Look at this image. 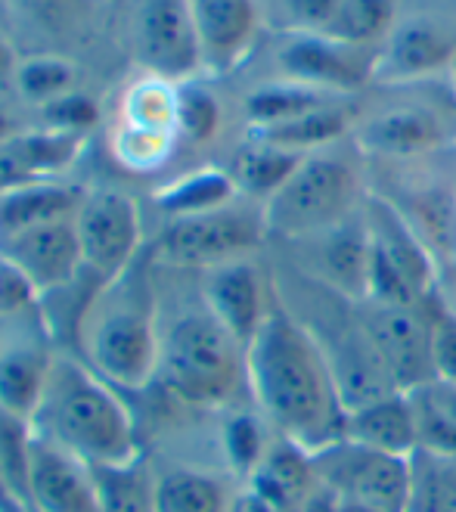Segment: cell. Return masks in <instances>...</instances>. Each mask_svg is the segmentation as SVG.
I'll return each mask as SVG.
<instances>
[{"label":"cell","instance_id":"4dcf8cb0","mask_svg":"<svg viewBox=\"0 0 456 512\" xmlns=\"http://www.w3.org/2000/svg\"><path fill=\"white\" fill-rule=\"evenodd\" d=\"M407 463V512H456V457L416 447Z\"/></svg>","mask_w":456,"mask_h":512},{"label":"cell","instance_id":"52a82bcc","mask_svg":"<svg viewBox=\"0 0 456 512\" xmlns=\"http://www.w3.org/2000/svg\"><path fill=\"white\" fill-rule=\"evenodd\" d=\"M267 239L264 205L236 199L224 208L174 218L152 243V258L177 270H208L227 261L255 258Z\"/></svg>","mask_w":456,"mask_h":512},{"label":"cell","instance_id":"f35d334b","mask_svg":"<svg viewBox=\"0 0 456 512\" xmlns=\"http://www.w3.org/2000/svg\"><path fill=\"white\" fill-rule=\"evenodd\" d=\"M339 0H261L264 22L277 32H323Z\"/></svg>","mask_w":456,"mask_h":512},{"label":"cell","instance_id":"d590c367","mask_svg":"<svg viewBox=\"0 0 456 512\" xmlns=\"http://www.w3.org/2000/svg\"><path fill=\"white\" fill-rule=\"evenodd\" d=\"M224 106L205 84L184 81L177 84V134L193 146H205L221 134Z\"/></svg>","mask_w":456,"mask_h":512},{"label":"cell","instance_id":"9a60e30c","mask_svg":"<svg viewBox=\"0 0 456 512\" xmlns=\"http://www.w3.org/2000/svg\"><path fill=\"white\" fill-rule=\"evenodd\" d=\"M298 252V274L308 277L332 292H339L348 301L367 298V274H370V233L360 212L317 230L311 236H301L289 243Z\"/></svg>","mask_w":456,"mask_h":512},{"label":"cell","instance_id":"30bf717a","mask_svg":"<svg viewBox=\"0 0 456 512\" xmlns=\"http://www.w3.org/2000/svg\"><path fill=\"white\" fill-rule=\"evenodd\" d=\"M314 469L326 491L379 512H407L410 457L382 454L376 447L342 438L317 450Z\"/></svg>","mask_w":456,"mask_h":512},{"label":"cell","instance_id":"cb8c5ba5","mask_svg":"<svg viewBox=\"0 0 456 512\" xmlns=\"http://www.w3.org/2000/svg\"><path fill=\"white\" fill-rule=\"evenodd\" d=\"M354 122H357V97H345V100H329L304 115H295L283 125L246 131V134L280 149H289V153L311 156L317 149L351 140Z\"/></svg>","mask_w":456,"mask_h":512},{"label":"cell","instance_id":"5b68a950","mask_svg":"<svg viewBox=\"0 0 456 512\" xmlns=\"http://www.w3.org/2000/svg\"><path fill=\"white\" fill-rule=\"evenodd\" d=\"M360 149L345 140L304 156L280 193L264 205L267 236L295 243L360 212L370 193Z\"/></svg>","mask_w":456,"mask_h":512},{"label":"cell","instance_id":"277c9868","mask_svg":"<svg viewBox=\"0 0 456 512\" xmlns=\"http://www.w3.org/2000/svg\"><path fill=\"white\" fill-rule=\"evenodd\" d=\"M32 426L84 463H125L143 454L125 401L94 367L66 354L53 360Z\"/></svg>","mask_w":456,"mask_h":512},{"label":"cell","instance_id":"9c48e42d","mask_svg":"<svg viewBox=\"0 0 456 512\" xmlns=\"http://www.w3.org/2000/svg\"><path fill=\"white\" fill-rule=\"evenodd\" d=\"M270 78L298 81L336 97H360L373 87L379 50L332 41L323 32H277Z\"/></svg>","mask_w":456,"mask_h":512},{"label":"cell","instance_id":"ac0fdd59","mask_svg":"<svg viewBox=\"0 0 456 512\" xmlns=\"http://www.w3.org/2000/svg\"><path fill=\"white\" fill-rule=\"evenodd\" d=\"M25 506L32 512H100L90 466L35 426L28 441Z\"/></svg>","mask_w":456,"mask_h":512},{"label":"cell","instance_id":"8992f818","mask_svg":"<svg viewBox=\"0 0 456 512\" xmlns=\"http://www.w3.org/2000/svg\"><path fill=\"white\" fill-rule=\"evenodd\" d=\"M177 401L193 407H224L246 382V348L199 298L162 333L159 373Z\"/></svg>","mask_w":456,"mask_h":512},{"label":"cell","instance_id":"7bdbcfd3","mask_svg":"<svg viewBox=\"0 0 456 512\" xmlns=\"http://www.w3.org/2000/svg\"><path fill=\"white\" fill-rule=\"evenodd\" d=\"M38 301L41 298H38L35 286L28 283L4 255H0V317L38 308Z\"/></svg>","mask_w":456,"mask_h":512},{"label":"cell","instance_id":"7a4b0ae2","mask_svg":"<svg viewBox=\"0 0 456 512\" xmlns=\"http://www.w3.org/2000/svg\"><path fill=\"white\" fill-rule=\"evenodd\" d=\"M152 261H156L152 249H146L131 267L106 280L90 298L75 329L87 364L109 385L131 391L146 388L159 373L162 329Z\"/></svg>","mask_w":456,"mask_h":512},{"label":"cell","instance_id":"4fadbf2b","mask_svg":"<svg viewBox=\"0 0 456 512\" xmlns=\"http://www.w3.org/2000/svg\"><path fill=\"white\" fill-rule=\"evenodd\" d=\"M81 264L97 280H112L131 267L143 249V224L137 202L121 190H90L75 212Z\"/></svg>","mask_w":456,"mask_h":512},{"label":"cell","instance_id":"d6a6232c","mask_svg":"<svg viewBox=\"0 0 456 512\" xmlns=\"http://www.w3.org/2000/svg\"><path fill=\"white\" fill-rule=\"evenodd\" d=\"M230 497L224 481L199 469H171L159 475L156 512H227Z\"/></svg>","mask_w":456,"mask_h":512},{"label":"cell","instance_id":"484cf974","mask_svg":"<svg viewBox=\"0 0 456 512\" xmlns=\"http://www.w3.org/2000/svg\"><path fill=\"white\" fill-rule=\"evenodd\" d=\"M301 159L304 156L289 153V149H280V146L264 143V140L246 134V140L233 149L227 171H230L242 199L267 205L273 196L280 193V187L286 184V180L292 177V171L301 165Z\"/></svg>","mask_w":456,"mask_h":512},{"label":"cell","instance_id":"6da1fadb","mask_svg":"<svg viewBox=\"0 0 456 512\" xmlns=\"http://www.w3.org/2000/svg\"><path fill=\"white\" fill-rule=\"evenodd\" d=\"M246 388L270 429L317 450L345 438L348 410L314 336L273 289V305L246 348Z\"/></svg>","mask_w":456,"mask_h":512},{"label":"cell","instance_id":"74e56055","mask_svg":"<svg viewBox=\"0 0 456 512\" xmlns=\"http://www.w3.org/2000/svg\"><path fill=\"white\" fill-rule=\"evenodd\" d=\"M94 0H10L13 16H22L41 32L50 35H78Z\"/></svg>","mask_w":456,"mask_h":512},{"label":"cell","instance_id":"b9f144b4","mask_svg":"<svg viewBox=\"0 0 456 512\" xmlns=\"http://www.w3.org/2000/svg\"><path fill=\"white\" fill-rule=\"evenodd\" d=\"M432 311V354H435V379L456 382V317L438 301V292L429 301Z\"/></svg>","mask_w":456,"mask_h":512},{"label":"cell","instance_id":"5bb4252c","mask_svg":"<svg viewBox=\"0 0 456 512\" xmlns=\"http://www.w3.org/2000/svg\"><path fill=\"white\" fill-rule=\"evenodd\" d=\"M38 308L0 317V410L32 423L53 367L50 326Z\"/></svg>","mask_w":456,"mask_h":512},{"label":"cell","instance_id":"f5cc1de1","mask_svg":"<svg viewBox=\"0 0 456 512\" xmlns=\"http://www.w3.org/2000/svg\"><path fill=\"white\" fill-rule=\"evenodd\" d=\"M450 75H453V81H456V63H453V72H450Z\"/></svg>","mask_w":456,"mask_h":512},{"label":"cell","instance_id":"e0dca14e","mask_svg":"<svg viewBox=\"0 0 456 512\" xmlns=\"http://www.w3.org/2000/svg\"><path fill=\"white\" fill-rule=\"evenodd\" d=\"M199 298L227 333L242 348H249L273 305V283L255 258H239L202 270Z\"/></svg>","mask_w":456,"mask_h":512},{"label":"cell","instance_id":"1f68e13d","mask_svg":"<svg viewBox=\"0 0 456 512\" xmlns=\"http://www.w3.org/2000/svg\"><path fill=\"white\" fill-rule=\"evenodd\" d=\"M121 125L177 134V84L143 72L121 97Z\"/></svg>","mask_w":456,"mask_h":512},{"label":"cell","instance_id":"7402d4cb","mask_svg":"<svg viewBox=\"0 0 456 512\" xmlns=\"http://www.w3.org/2000/svg\"><path fill=\"white\" fill-rule=\"evenodd\" d=\"M242 485L270 500L273 506H280L283 512H301L304 503L317 494L320 478L314 469L311 450H304L301 444L273 432L261 463L252 469V475Z\"/></svg>","mask_w":456,"mask_h":512},{"label":"cell","instance_id":"e575fe53","mask_svg":"<svg viewBox=\"0 0 456 512\" xmlns=\"http://www.w3.org/2000/svg\"><path fill=\"white\" fill-rule=\"evenodd\" d=\"M10 81L25 103L44 109L47 103L72 94V90L78 87V66L66 56L35 53V56L19 59V66H16Z\"/></svg>","mask_w":456,"mask_h":512},{"label":"cell","instance_id":"ee69618b","mask_svg":"<svg viewBox=\"0 0 456 512\" xmlns=\"http://www.w3.org/2000/svg\"><path fill=\"white\" fill-rule=\"evenodd\" d=\"M227 512H283V509H280V506H273L270 500H264L261 494H255L252 488L242 485V488L230 497Z\"/></svg>","mask_w":456,"mask_h":512},{"label":"cell","instance_id":"2e32d148","mask_svg":"<svg viewBox=\"0 0 456 512\" xmlns=\"http://www.w3.org/2000/svg\"><path fill=\"white\" fill-rule=\"evenodd\" d=\"M456 63V25L438 13H407L379 50L373 84H407L450 75Z\"/></svg>","mask_w":456,"mask_h":512},{"label":"cell","instance_id":"d6986e66","mask_svg":"<svg viewBox=\"0 0 456 512\" xmlns=\"http://www.w3.org/2000/svg\"><path fill=\"white\" fill-rule=\"evenodd\" d=\"M202 72L230 75L255 53L264 22L261 0H190Z\"/></svg>","mask_w":456,"mask_h":512},{"label":"cell","instance_id":"ba28073f","mask_svg":"<svg viewBox=\"0 0 456 512\" xmlns=\"http://www.w3.org/2000/svg\"><path fill=\"white\" fill-rule=\"evenodd\" d=\"M432 159L435 156L416 162H391V180H385L382 187H370V193L398 208L444 270L456 267V168L441 174L429 165Z\"/></svg>","mask_w":456,"mask_h":512},{"label":"cell","instance_id":"ab89813d","mask_svg":"<svg viewBox=\"0 0 456 512\" xmlns=\"http://www.w3.org/2000/svg\"><path fill=\"white\" fill-rule=\"evenodd\" d=\"M410 401H413V413H416L419 447L456 457V423L441 410V404L432 398V391L422 385V388L410 391Z\"/></svg>","mask_w":456,"mask_h":512},{"label":"cell","instance_id":"f1b7e54d","mask_svg":"<svg viewBox=\"0 0 456 512\" xmlns=\"http://www.w3.org/2000/svg\"><path fill=\"white\" fill-rule=\"evenodd\" d=\"M236 199L242 196L227 168H196L152 193V202L168 221L215 212V208H224Z\"/></svg>","mask_w":456,"mask_h":512},{"label":"cell","instance_id":"c3c4849f","mask_svg":"<svg viewBox=\"0 0 456 512\" xmlns=\"http://www.w3.org/2000/svg\"><path fill=\"white\" fill-rule=\"evenodd\" d=\"M16 66H19V59H16V50H13V44L7 41V35L0 32V81L13 78Z\"/></svg>","mask_w":456,"mask_h":512},{"label":"cell","instance_id":"44dd1931","mask_svg":"<svg viewBox=\"0 0 456 512\" xmlns=\"http://www.w3.org/2000/svg\"><path fill=\"white\" fill-rule=\"evenodd\" d=\"M363 221L370 233V252L385 267H391L422 301H429L438 292L441 267L432 252L422 246V239L404 221V215L376 193L363 199Z\"/></svg>","mask_w":456,"mask_h":512},{"label":"cell","instance_id":"7dc6e473","mask_svg":"<svg viewBox=\"0 0 456 512\" xmlns=\"http://www.w3.org/2000/svg\"><path fill=\"white\" fill-rule=\"evenodd\" d=\"M301 512H339V497L320 485V488H317V494H314L308 503H304V509H301Z\"/></svg>","mask_w":456,"mask_h":512},{"label":"cell","instance_id":"d4e9b609","mask_svg":"<svg viewBox=\"0 0 456 512\" xmlns=\"http://www.w3.org/2000/svg\"><path fill=\"white\" fill-rule=\"evenodd\" d=\"M84 190L56 184V180H32L0 190V239L16 236L50 221L75 218Z\"/></svg>","mask_w":456,"mask_h":512},{"label":"cell","instance_id":"f6af8a7d","mask_svg":"<svg viewBox=\"0 0 456 512\" xmlns=\"http://www.w3.org/2000/svg\"><path fill=\"white\" fill-rule=\"evenodd\" d=\"M425 388L432 391V398L441 404V410L456 423V382H438V379H435V382H429Z\"/></svg>","mask_w":456,"mask_h":512},{"label":"cell","instance_id":"603a6c76","mask_svg":"<svg viewBox=\"0 0 456 512\" xmlns=\"http://www.w3.org/2000/svg\"><path fill=\"white\" fill-rule=\"evenodd\" d=\"M345 438L376 447L382 454L410 457L419 447L410 391H391V395H382L370 404L348 410Z\"/></svg>","mask_w":456,"mask_h":512},{"label":"cell","instance_id":"ffe728a7","mask_svg":"<svg viewBox=\"0 0 456 512\" xmlns=\"http://www.w3.org/2000/svg\"><path fill=\"white\" fill-rule=\"evenodd\" d=\"M0 255L35 286L38 298L69 286L84 267L75 218L50 221V224L0 239Z\"/></svg>","mask_w":456,"mask_h":512},{"label":"cell","instance_id":"60d3db41","mask_svg":"<svg viewBox=\"0 0 456 512\" xmlns=\"http://www.w3.org/2000/svg\"><path fill=\"white\" fill-rule=\"evenodd\" d=\"M41 115H44V128H50V131H66V134L87 137V131L100 122V103L90 94H84L81 87H75L72 94L47 103L41 109Z\"/></svg>","mask_w":456,"mask_h":512},{"label":"cell","instance_id":"836d02e7","mask_svg":"<svg viewBox=\"0 0 456 512\" xmlns=\"http://www.w3.org/2000/svg\"><path fill=\"white\" fill-rule=\"evenodd\" d=\"M270 438H273V429L258 407H236V410H227V416L221 419L224 460L233 469V475L242 481H246L252 469L261 463Z\"/></svg>","mask_w":456,"mask_h":512},{"label":"cell","instance_id":"8d00e7d4","mask_svg":"<svg viewBox=\"0 0 456 512\" xmlns=\"http://www.w3.org/2000/svg\"><path fill=\"white\" fill-rule=\"evenodd\" d=\"M177 134H162V131H143V128H131V125H118L112 134V149H115V162L128 171H156L162 168L174 146H177Z\"/></svg>","mask_w":456,"mask_h":512},{"label":"cell","instance_id":"bcb514c9","mask_svg":"<svg viewBox=\"0 0 456 512\" xmlns=\"http://www.w3.org/2000/svg\"><path fill=\"white\" fill-rule=\"evenodd\" d=\"M438 301L456 317V267H444L438 277Z\"/></svg>","mask_w":456,"mask_h":512},{"label":"cell","instance_id":"7c38bea8","mask_svg":"<svg viewBox=\"0 0 456 512\" xmlns=\"http://www.w3.org/2000/svg\"><path fill=\"white\" fill-rule=\"evenodd\" d=\"M429 301L425 305H385L370 298L357 301V317L398 391H416L435 382Z\"/></svg>","mask_w":456,"mask_h":512},{"label":"cell","instance_id":"4316f807","mask_svg":"<svg viewBox=\"0 0 456 512\" xmlns=\"http://www.w3.org/2000/svg\"><path fill=\"white\" fill-rule=\"evenodd\" d=\"M100 512H156L159 475L137 454L125 463H87Z\"/></svg>","mask_w":456,"mask_h":512},{"label":"cell","instance_id":"8fae6325","mask_svg":"<svg viewBox=\"0 0 456 512\" xmlns=\"http://www.w3.org/2000/svg\"><path fill=\"white\" fill-rule=\"evenodd\" d=\"M128 38L146 75L184 84L202 72L190 0H131Z\"/></svg>","mask_w":456,"mask_h":512},{"label":"cell","instance_id":"f546056e","mask_svg":"<svg viewBox=\"0 0 456 512\" xmlns=\"http://www.w3.org/2000/svg\"><path fill=\"white\" fill-rule=\"evenodd\" d=\"M401 0H339L323 35L351 47L382 50L401 19Z\"/></svg>","mask_w":456,"mask_h":512},{"label":"cell","instance_id":"681fc988","mask_svg":"<svg viewBox=\"0 0 456 512\" xmlns=\"http://www.w3.org/2000/svg\"><path fill=\"white\" fill-rule=\"evenodd\" d=\"M13 134H16V125H13L10 112L0 109V140H7V137H13Z\"/></svg>","mask_w":456,"mask_h":512},{"label":"cell","instance_id":"3957f363","mask_svg":"<svg viewBox=\"0 0 456 512\" xmlns=\"http://www.w3.org/2000/svg\"><path fill=\"white\" fill-rule=\"evenodd\" d=\"M351 143L363 159L391 165L450 153L456 146V81L453 75L373 84L357 97Z\"/></svg>","mask_w":456,"mask_h":512},{"label":"cell","instance_id":"f907efd6","mask_svg":"<svg viewBox=\"0 0 456 512\" xmlns=\"http://www.w3.org/2000/svg\"><path fill=\"white\" fill-rule=\"evenodd\" d=\"M339 512H379V509L363 506V503H354V500H342V497H339Z\"/></svg>","mask_w":456,"mask_h":512},{"label":"cell","instance_id":"83f0119b","mask_svg":"<svg viewBox=\"0 0 456 512\" xmlns=\"http://www.w3.org/2000/svg\"><path fill=\"white\" fill-rule=\"evenodd\" d=\"M329 100H345V97L326 94V90L286 78H264L255 87H249L246 97H242V118H246V131H261V128L283 125L289 118L311 112Z\"/></svg>","mask_w":456,"mask_h":512},{"label":"cell","instance_id":"816d5d0a","mask_svg":"<svg viewBox=\"0 0 456 512\" xmlns=\"http://www.w3.org/2000/svg\"><path fill=\"white\" fill-rule=\"evenodd\" d=\"M13 10H10V0H0V32H4V25L10 22Z\"/></svg>","mask_w":456,"mask_h":512}]
</instances>
